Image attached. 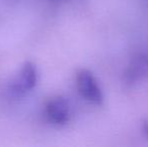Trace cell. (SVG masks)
I'll use <instances>...</instances> for the list:
<instances>
[{
  "instance_id": "cell-1",
  "label": "cell",
  "mask_w": 148,
  "mask_h": 147,
  "mask_svg": "<svg viewBox=\"0 0 148 147\" xmlns=\"http://www.w3.org/2000/svg\"><path fill=\"white\" fill-rule=\"evenodd\" d=\"M37 84V69L34 64L25 63L8 85V92L14 98H20L31 90Z\"/></svg>"
},
{
  "instance_id": "cell-3",
  "label": "cell",
  "mask_w": 148,
  "mask_h": 147,
  "mask_svg": "<svg viewBox=\"0 0 148 147\" xmlns=\"http://www.w3.org/2000/svg\"><path fill=\"white\" fill-rule=\"evenodd\" d=\"M45 113L47 119L55 125H64L70 121L71 106L69 101L62 96L47 101Z\"/></svg>"
},
{
  "instance_id": "cell-2",
  "label": "cell",
  "mask_w": 148,
  "mask_h": 147,
  "mask_svg": "<svg viewBox=\"0 0 148 147\" xmlns=\"http://www.w3.org/2000/svg\"><path fill=\"white\" fill-rule=\"evenodd\" d=\"M76 84L80 95L86 101L95 105L103 103L104 96L98 81L88 70H80L76 76Z\"/></svg>"
},
{
  "instance_id": "cell-4",
  "label": "cell",
  "mask_w": 148,
  "mask_h": 147,
  "mask_svg": "<svg viewBox=\"0 0 148 147\" xmlns=\"http://www.w3.org/2000/svg\"><path fill=\"white\" fill-rule=\"evenodd\" d=\"M148 78V55L135 57L126 69L124 80L127 84L133 85Z\"/></svg>"
}]
</instances>
